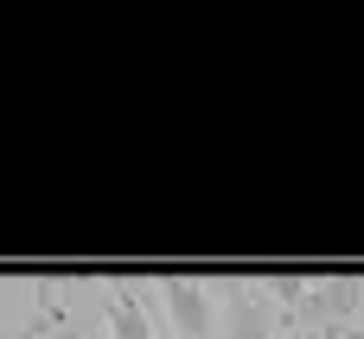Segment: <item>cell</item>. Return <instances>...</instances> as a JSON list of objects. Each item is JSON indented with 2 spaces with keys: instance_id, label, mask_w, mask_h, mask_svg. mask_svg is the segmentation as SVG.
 <instances>
[{
  "instance_id": "obj_1",
  "label": "cell",
  "mask_w": 364,
  "mask_h": 339,
  "mask_svg": "<svg viewBox=\"0 0 364 339\" xmlns=\"http://www.w3.org/2000/svg\"><path fill=\"white\" fill-rule=\"evenodd\" d=\"M154 301H160L173 339H211L218 327H224V288H218V282L166 276V282H154Z\"/></svg>"
},
{
  "instance_id": "obj_2",
  "label": "cell",
  "mask_w": 364,
  "mask_h": 339,
  "mask_svg": "<svg viewBox=\"0 0 364 339\" xmlns=\"http://www.w3.org/2000/svg\"><path fill=\"white\" fill-rule=\"evenodd\" d=\"M224 288V327L218 333H230V339H269L275 333V301H269V288L262 282H218Z\"/></svg>"
},
{
  "instance_id": "obj_3",
  "label": "cell",
  "mask_w": 364,
  "mask_h": 339,
  "mask_svg": "<svg viewBox=\"0 0 364 339\" xmlns=\"http://www.w3.org/2000/svg\"><path fill=\"white\" fill-rule=\"evenodd\" d=\"M102 301H109V339H160V333H154V320H147V308H141V295H134V288H109Z\"/></svg>"
},
{
  "instance_id": "obj_4",
  "label": "cell",
  "mask_w": 364,
  "mask_h": 339,
  "mask_svg": "<svg viewBox=\"0 0 364 339\" xmlns=\"http://www.w3.org/2000/svg\"><path fill=\"white\" fill-rule=\"evenodd\" d=\"M38 308H45V320L58 327V339H83L77 327H70V320H64V308H58V295H45V288H38Z\"/></svg>"
},
{
  "instance_id": "obj_5",
  "label": "cell",
  "mask_w": 364,
  "mask_h": 339,
  "mask_svg": "<svg viewBox=\"0 0 364 339\" xmlns=\"http://www.w3.org/2000/svg\"><path fill=\"white\" fill-rule=\"evenodd\" d=\"M19 339H38V327H32V333H19Z\"/></svg>"
},
{
  "instance_id": "obj_6",
  "label": "cell",
  "mask_w": 364,
  "mask_h": 339,
  "mask_svg": "<svg viewBox=\"0 0 364 339\" xmlns=\"http://www.w3.org/2000/svg\"><path fill=\"white\" fill-rule=\"evenodd\" d=\"M160 339H173V333H160Z\"/></svg>"
}]
</instances>
